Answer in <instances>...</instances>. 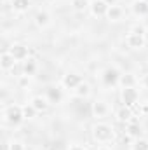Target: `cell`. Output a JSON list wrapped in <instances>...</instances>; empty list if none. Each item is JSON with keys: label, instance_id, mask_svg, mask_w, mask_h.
Instances as JSON below:
<instances>
[{"label": "cell", "instance_id": "1", "mask_svg": "<svg viewBox=\"0 0 148 150\" xmlns=\"http://www.w3.org/2000/svg\"><path fill=\"white\" fill-rule=\"evenodd\" d=\"M91 134H92V140H94L96 143L105 145V143L113 142V138H115V129L111 127L110 124L96 122V124L92 126V129H91Z\"/></svg>", "mask_w": 148, "mask_h": 150}, {"label": "cell", "instance_id": "2", "mask_svg": "<svg viewBox=\"0 0 148 150\" xmlns=\"http://www.w3.org/2000/svg\"><path fill=\"white\" fill-rule=\"evenodd\" d=\"M4 120H5L7 126H12V127L19 126V124L25 120L23 107H19V105H11V107H7V108L4 110Z\"/></svg>", "mask_w": 148, "mask_h": 150}, {"label": "cell", "instance_id": "3", "mask_svg": "<svg viewBox=\"0 0 148 150\" xmlns=\"http://www.w3.org/2000/svg\"><path fill=\"white\" fill-rule=\"evenodd\" d=\"M120 100H122V107L134 108L136 103H138V100H140V93H138L136 87H122Z\"/></svg>", "mask_w": 148, "mask_h": 150}, {"label": "cell", "instance_id": "4", "mask_svg": "<svg viewBox=\"0 0 148 150\" xmlns=\"http://www.w3.org/2000/svg\"><path fill=\"white\" fill-rule=\"evenodd\" d=\"M44 96L49 100L51 105H58V103H61V100H63V91H61L59 86L49 84V86L45 87V91H44Z\"/></svg>", "mask_w": 148, "mask_h": 150}, {"label": "cell", "instance_id": "5", "mask_svg": "<svg viewBox=\"0 0 148 150\" xmlns=\"http://www.w3.org/2000/svg\"><path fill=\"white\" fill-rule=\"evenodd\" d=\"M120 72H118V68H115V67H108L103 75H101V80H103V84L105 86H108V87H113V86H117L118 84V80H120Z\"/></svg>", "mask_w": 148, "mask_h": 150}, {"label": "cell", "instance_id": "6", "mask_svg": "<svg viewBox=\"0 0 148 150\" xmlns=\"http://www.w3.org/2000/svg\"><path fill=\"white\" fill-rule=\"evenodd\" d=\"M9 52L16 58V61H21V63L30 58V47L25 44H12L9 47Z\"/></svg>", "mask_w": 148, "mask_h": 150}, {"label": "cell", "instance_id": "7", "mask_svg": "<svg viewBox=\"0 0 148 150\" xmlns=\"http://www.w3.org/2000/svg\"><path fill=\"white\" fill-rule=\"evenodd\" d=\"M108 112H110V108H108L106 101H103V100L92 101V105H91V113H92V117H96L98 120H101V119H105V117L108 115Z\"/></svg>", "mask_w": 148, "mask_h": 150}, {"label": "cell", "instance_id": "8", "mask_svg": "<svg viewBox=\"0 0 148 150\" xmlns=\"http://www.w3.org/2000/svg\"><path fill=\"white\" fill-rule=\"evenodd\" d=\"M108 9H110V5H108L105 0H92V2H91V7H89L91 14H92L94 18H106Z\"/></svg>", "mask_w": 148, "mask_h": 150}, {"label": "cell", "instance_id": "9", "mask_svg": "<svg viewBox=\"0 0 148 150\" xmlns=\"http://www.w3.org/2000/svg\"><path fill=\"white\" fill-rule=\"evenodd\" d=\"M145 37L143 35H140V33H134L132 30L125 35V45L129 47V49H143L145 47Z\"/></svg>", "mask_w": 148, "mask_h": 150}, {"label": "cell", "instance_id": "10", "mask_svg": "<svg viewBox=\"0 0 148 150\" xmlns=\"http://www.w3.org/2000/svg\"><path fill=\"white\" fill-rule=\"evenodd\" d=\"M82 82H84L82 75L75 74V72H70V74L63 75V80H61L63 87H66V89H77V87H78Z\"/></svg>", "mask_w": 148, "mask_h": 150}, {"label": "cell", "instance_id": "11", "mask_svg": "<svg viewBox=\"0 0 148 150\" xmlns=\"http://www.w3.org/2000/svg\"><path fill=\"white\" fill-rule=\"evenodd\" d=\"M16 58L9 52V51H2L0 54V68L4 72H9V70H14V65H16Z\"/></svg>", "mask_w": 148, "mask_h": 150}, {"label": "cell", "instance_id": "12", "mask_svg": "<svg viewBox=\"0 0 148 150\" xmlns=\"http://www.w3.org/2000/svg\"><path fill=\"white\" fill-rule=\"evenodd\" d=\"M125 134H127V136H131L132 140H138V138H141V134H143V129H141L140 122H138V120H134V119H131V120L127 122V126H125Z\"/></svg>", "mask_w": 148, "mask_h": 150}, {"label": "cell", "instance_id": "13", "mask_svg": "<svg viewBox=\"0 0 148 150\" xmlns=\"http://www.w3.org/2000/svg\"><path fill=\"white\" fill-rule=\"evenodd\" d=\"M33 21H35V25H37L38 28H47V26L51 25V14H49L47 11L40 9V11H37Z\"/></svg>", "mask_w": 148, "mask_h": 150}, {"label": "cell", "instance_id": "14", "mask_svg": "<svg viewBox=\"0 0 148 150\" xmlns=\"http://www.w3.org/2000/svg\"><path fill=\"white\" fill-rule=\"evenodd\" d=\"M30 105L37 110L38 113H42V112H45L47 108H49V100L45 98V96H35V98H32V101H30Z\"/></svg>", "mask_w": 148, "mask_h": 150}, {"label": "cell", "instance_id": "15", "mask_svg": "<svg viewBox=\"0 0 148 150\" xmlns=\"http://www.w3.org/2000/svg\"><path fill=\"white\" fill-rule=\"evenodd\" d=\"M38 70V63L35 58H28L26 61H23V75H28V77H32V75H35Z\"/></svg>", "mask_w": 148, "mask_h": 150}, {"label": "cell", "instance_id": "16", "mask_svg": "<svg viewBox=\"0 0 148 150\" xmlns=\"http://www.w3.org/2000/svg\"><path fill=\"white\" fill-rule=\"evenodd\" d=\"M32 5V0H11V9L14 12H26Z\"/></svg>", "mask_w": 148, "mask_h": 150}, {"label": "cell", "instance_id": "17", "mask_svg": "<svg viewBox=\"0 0 148 150\" xmlns=\"http://www.w3.org/2000/svg\"><path fill=\"white\" fill-rule=\"evenodd\" d=\"M132 12L136 16H147L148 14V2L147 0H134L132 2Z\"/></svg>", "mask_w": 148, "mask_h": 150}, {"label": "cell", "instance_id": "18", "mask_svg": "<svg viewBox=\"0 0 148 150\" xmlns=\"http://www.w3.org/2000/svg\"><path fill=\"white\" fill-rule=\"evenodd\" d=\"M122 16H124V9H122V7H118V5H110V9H108V12H106V19H108V21H118V19H122Z\"/></svg>", "mask_w": 148, "mask_h": 150}, {"label": "cell", "instance_id": "19", "mask_svg": "<svg viewBox=\"0 0 148 150\" xmlns=\"http://www.w3.org/2000/svg\"><path fill=\"white\" fill-rule=\"evenodd\" d=\"M136 77L134 74H122L120 75V80H118V84L122 86V87H136Z\"/></svg>", "mask_w": 148, "mask_h": 150}, {"label": "cell", "instance_id": "20", "mask_svg": "<svg viewBox=\"0 0 148 150\" xmlns=\"http://www.w3.org/2000/svg\"><path fill=\"white\" fill-rule=\"evenodd\" d=\"M75 91V96L77 98H80V100H84V98H87L89 94H91V86L87 84V82H82L77 89H73Z\"/></svg>", "mask_w": 148, "mask_h": 150}, {"label": "cell", "instance_id": "21", "mask_svg": "<svg viewBox=\"0 0 148 150\" xmlns=\"http://www.w3.org/2000/svg\"><path fill=\"white\" fill-rule=\"evenodd\" d=\"M117 119L120 122H129L132 119V108H127V107H122L118 112H117Z\"/></svg>", "mask_w": 148, "mask_h": 150}, {"label": "cell", "instance_id": "22", "mask_svg": "<svg viewBox=\"0 0 148 150\" xmlns=\"http://www.w3.org/2000/svg\"><path fill=\"white\" fill-rule=\"evenodd\" d=\"M72 5H73L75 11L84 12L85 9H89V7H91V2H89V0H72Z\"/></svg>", "mask_w": 148, "mask_h": 150}, {"label": "cell", "instance_id": "23", "mask_svg": "<svg viewBox=\"0 0 148 150\" xmlns=\"http://www.w3.org/2000/svg\"><path fill=\"white\" fill-rule=\"evenodd\" d=\"M131 150H148V140H145V138L134 140L131 145Z\"/></svg>", "mask_w": 148, "mask_h": 150}, {"label": "cell", "instance_id": "24", "mask_svg": "<svg viewBox=\"0 0 148 150\" xmlns=\"http://www.w3.org/2000/svg\"><path fill=\"white\" fill-rule=\"evenodd\" d=\"M23 113H25V119H33V117H35V113H38V112L32 107V105H30V103H28V105H25V107H23Z\"/></svg>", "mask_w": 148, "mask_h": 150}, {"label": "cell", "instance_id": "25", "mask_svg": "<svg viewBox=\"0 0 148 150\" xmlns=\"http://www.w3.org/2000/svg\"><path fill=\"white\" fill-rule=\"evenodd\" d=\"M30 84V77L28 75H19V86L21 87H26Z\"/></svg>", "mask_w": 148, "mask_h": 150}, {"label": "cell", "instance_id": "26", "mask_svg": "<svg viewBox=\"0 0 148 150\" xmlns=\"http://www.w3.org/2000/svg\"><path fill=\"white\" fill-rule=\"evenodd\" d=\"M9 150H25V145H23L21 142H12L11 147H9Z\"/></svg>", "mask_w": 148, "mask_h": 150}, {"label": "cell", "instance_id": "27", "mask_svg": "<svg viewBox=\"0 0 148 150\" xmlns=\"http://www.w3.org/2000/svg\"><path fill=\"white\" fill-rule=\"evenodd\" d=\"M141 86H143L145 89H148V72L143 74V77H141Z\"/></svg>", "mask_w": 148, "mask_h": 150}, {"label": "cell", "instance_id": "28", "mask_svg": "<svg viewBox=\"0 0 148 150\" xmlns=\"http://www.w3.org/2000/svg\"><path fill=\"white\" fill-rule=\"evenodd\" d=\"M68 150H87V149H84L82 145H72V147H70Z\"/></svg>", "mask_w": 148, "mask_h": 150}, {"label": "cell", "instance_id": "29", "mask_svg": "<svg viewBox=\"0 0 148 150\" xmlns=\"http://www.w3.org/2000/svg\"><path fill=\"white\" fill-rule=\"evenodd\" d=\"M108 5H117V0H105Z\"/></svg>", "mask_w": 148, "mask_h": 150}, {"label": "cell", "instance_id": "30", "mask_svg": "<svg viewBox=\"0 0 148 150\" xmlns=\"http://www.w3.org/2000/svg\"><path fill=\"white\" fill-rule=\"evenodd\" d=\"M96 150H111L110 147H106V145H101V147H98Z\"/></svg>", "mask_w": 148, "mask_h": 150}, {"label": "cell", "instance_id": "31", "mask_svg": "<svg viewBox=\"0 0 148 150\" xmlns=\"http://www.w3.org/2000/svg\"><path fill=\"white\" fill-rule=\"evenodd\" d=\"M143 37H145V42H147V44H148V28H147V30H145V35H143Z\"/></svg>", "mask_w": 148, "mask_h": 150}, {"label": "cell", "instance_id": "32", "mask_svg": "<svg viewBox=\"0 0 148 150\" xmlns=\"http://www.w3.org/2000/svg\"><path fill=\"white\" fill-rule=\"evenodd\" d=\"M0 2H2V4H7V2H11V0H0Z\"/></svg>", "mask_w": 148, "mask_h": 150}]
</instances>
